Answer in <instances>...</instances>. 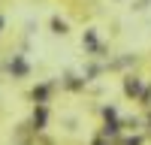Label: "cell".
Returning <instances> with one entry per match:
<instances>
[{
  "mask_svg": "<svg viewBox=\"0 0 151 145\" xmlns=\"http://www.w3.org/2000/svg\"><path fill=\"white\" fill-rule=\"evenodd\" d=\"M0 24H3V21H0Z\"/></svg>",
  "mask_w": 151,
  "mask_h": 145,
  "instance_id": "1",
  "label": "cell"
}]
</instances>
